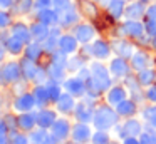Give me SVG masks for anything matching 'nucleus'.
<instances>
[{
  "mask_svg": "<svg viewBox=\"0 0 156 144\" xmlns=\"http://www.w3.org/2000/svg\"><path fill=\"white\" fill-rule=\"evenodd\" d=\"M118 117H119V114L116 111V107L104 102V104H99L94 109V119H92V122H94L96 129L112 131V127L118 124Z\"/></svg>",
  "mask_w": 156,
  "mask_h": 144,
  "instance_id": "f257e3e1",
  "label": "nucleus"
},
{
  "mask_svg": "<svg viewBox=\"0 0 156 144\" xmlns=\"http://www.w3.org/2000/svg\"><path fill=\"white\" fill-rule=\"evenodd\" d=\"M24 79L22 74V65L20 60H9V62L0 64V86H9V84H15L19 80Z\"/></svg>",
  "mask_w": 156,
  "mask_h": 144,
  "instance_id": "f03ea898",
  "label": "nucleus"
},
{
  "mask_svg": "<svg viewBox=\"0 0 156 144\" xmlns=\"http://www.w3.org/2000/svg\"><path fill=\"white\" fill-rule=\"evenodd\" d=\"M71 131H72V124L66 117H57V121L51 127V134L57 144L71 139Z\"/></svg>",
  "mask_w": 156,
  "mask_h": 144,
  "instance_id": "7ed1b4c3",
  "label": "nucleus"
},
{
  "mask_svg": "<svg viewBox=\"0 0 156 144\" xmlns=\"http://www.w3.org/2000/svg\"><path fill=\"white\" fill-rule=\"evenodd\" d=\"M37 106V100H35L32 90L20 94V96H15L14 102H12V111L15 114H22V112H29V111H34V107Z\"/></svg>",
  "mask_w": 156,
  "mask_h": 144,
  "instance_id": "20e7f679",
  "label": "nucleus"
},
{
  "mask_svg": "<svg viewBox=\"0 0 156 144\" xmlns=\"http://www.w3.org/2000/svg\"><path fill=\"white\" fill-rule=\"evenodd\" d=\"M121 35L122 37H131V39H141L146 35L144 23L139 20H124L121 23Z\"/></svg>",
  "mask_w": 156,
  "mask_h": 144,
  "instance_id": "39448f33",
  "label": "nucleus"
},
{
  "mask_svg": "<svg viewBox=\"0 0 156 144\" xmlns=\"http://www.w3.org/2000/svg\"><path fill=\"white\" fill-rule=\"evenodd\" d=\"M92 134L94 132H92L89 122H77L72 126L71 141H72V144H86L87 141H91Z\"/></svg>",
  "mask_w": 156,
  "mask_h": 144,
  "instance_id": "423d86ee",
  "label": "nucleus"
},
{
  "mask_svg": "<svg viewBox=\"0 0 156 144\" xmlns=\"http://www.w3.org/2000/svg\"><path fill=\"white\" fill-rule=\"evenodd\" d=\"M66 92H69L74 97H84L86 92H87V84L81 79V77L74 76V77H67L62 84Z\"/></svg>",
  "mask_w": 156,
  "mask_h": 144,
  "instance_id": "0eeeda50",
  "label": "nucleus"
},
{
  "mask_svg": "<svg viewBox=\"0 0 156 144\" xmlns=\"http://www.w3.org/2000/svg\"><path fill=\"white\" fill-rule=\"evenodd\" d=\"M129 70H131V64H129L128 59L119 55L109 59V72H111L112 77H122L124 79L129 74Z\"/></svg>",
  "mask_w": 156,
  "mask_h": 144,
  "instance_id": "6e6552de",
  "label": "nucleus"
},
{
  "mask_svg": "<svg viewBox=\"0 0 156 144\" xmlns=\"http://www.w3.org/2000/svg\"><path fill=\"white\" fill-rule=\"evenodd\" d=\"M79 40L76 39L74 33H62L59 37V50L66 55H74L79 52Z\"/></svg>",
  "mask_w": 156,
  "mask_h": 144,
  "instance_id": "1a4fd4ad",
  "label": "nucleus"
},
{
  "mask_svg": "<svg viewBox=\"0 0 156 144\" xmlns=\"http://www.w3.org/2000/svg\"><path fill=\"white\" fill-rule=\"evenodd\" d=\"M54 106H55V111H57L59 114L69 116V114L74 112L77 102H76V97L74 96H71L69 92H62V96L54 102Z\"/></svg>",
  "mask_w": 156,
  "mask_h": 144,
  "instance_id": "9d476101",
  "label": "nucleus"
},
{
  "mask_svg": "<svg viewBox=\"0 0 156 144\" xmlns=\"http://www.w3.org/2000/svg\"><path fill=\"white\" fill-rule=\"evenodd\" d=\"M72 114H74V119L77 122H92V119H94V109L87 99L82 100V102H77Z\"/></svg>",
  "mask_w": 156,
  "mask_h": 144,
  "instance_id": "9b49d317",
  "label": "nucleus"
},
{
  "mask_svg": "<svg viewBox=\"0 0 156 144\" xmlns=\"http://www.w3.org/2000/svg\"><path fill=\"white\" fill-rule=\"evenodd\" d=\"M91 49H92V59H98V60H108L112 54L111 42H106V40H102V39L94 40Z\"/></svg>",
  "mask_w": 156,
  "mask_h": 144,
  "instance_id": "f8f14e48",
  "label": "nucleus"
},
{
  "mask_svg": "<svg viewBox=\"0 0 156 144\" xmlns=\"http://www.w3.org/2000/svg\"><path fill=\"white\" fill-rule=\"evenodd\" d=\"M17 121H19V131L30 132V131H34L37 127V112L29 111V112L17 114Z\"/></svg>",
  "mask_w": 156,
  "mask_h": 144,
  "instance_id": "ddd939ff",
  "label": "nucleus"
},
{
  "mask_svg": "<svg viewBox=\"0 0 156 144\" xmlns=\"http://www.w3.org/2000/svg\"><path fill=\"white\" fill-rule=\"evenodd\" d=\"M111 47H112V52H114L116 55L124 57V59H129L136 50L134 45H133L129 40H126V37L124 39H114L111 42Z\"/></svg>",
  "mask_w": 156,
  "mask_h": 144,
  "instance_id": "4468645a",
  "label": "nucleus"
},
{
  "mask_svg": "<svg viewBox=\"0 0 156 144\" xmlns=\"http://www.w3.org/2000/svg\"><path fill=\"white\" fill-rule=\"evenodd\" d=\"M128 97V89L124 86H111L106 90V102L111 104L112 107H116L119 102Z\"/></svg>",
  "mask_w": 156,
  "mask_h": 144,
  "instance_id": "2eb2a0df",
  "label": "nucleus"
},
{
  "mask_svg": "<svg viewBox=\"0 0 156 144\" xmlns=\"http://www.w3.org/2000/svg\"><path fill=\"white\" fill-rule=\"evenodd\" d=\"M149 60H151V57H149V54L146 52L144 49L134 50V54L129 57V64H131V69L134 70V72L149 67Z\"/></svg>",
  "mask_w": 156,
  "mask_h": 144,
  "instance_id": "dca6fc26",
  "label": "nucleus"
},
{
  "mask_svg": "<svg viewBox=\"0 0 156 144\" xmlns=\"http://www.w3.org/2000/svg\"><path fill=\"white\" fill-rule=\"evenodd\" d=\"M29 139L30 144H57L51 134V129H44V127H35L34 131H30Z\"/></svg>",
  "mask_w": 156,
  "mask_h": 144,
  "instance_id": "f3484780",
  "label": "nucleus"
},
{
  "mask_svg": "<svg viewBox=\"0 0 156 144\" xmlns=\"http://www.w3.org/2000/svg\"><path fill=\"white\" fill-rule=\"evenodd\" d=\"M55 121H57V111L47 109V107H41V111L37 112V127L51 129Z\"/></svg>",
  "mask_w": 156,
  "mask_h": 144,
  "instance_id": "a211bd4d",
  "label": "nucleus"
},
{
  "mask_svg": "<svg viewBox=\"0 0 156 144\" xmlns=\"http://www.w3.org/2000/svg\"><path fill=\"white\" fill-rule=\"evenodd\" d=\"M72 33H74L76 39H77L81 44H89L92 39H94L96 30H94V27H92L91 23H77V25L74 27V32Z\"/></svg>",
  "mask_w": 156,
  "mask_h": 144,
  "instance_id": "6ab92c4d",
  "label": "nucleus"
},
{
  "mask_svg": "<svg viewBox=\"0 0 156 144\" xmlns=\"http://www.w3.org/2000/svg\"><path fill=\"white\" fill-rule=\"evenodd\" d=\"M146 9H148V7L143 2H139V0H134V2L128 3V5H126V10H124L126 20H139L143 15H146Z\"/></svg>",
  "mask_w": 156,
  "mask_h": 144,
  "instance_id": "aec40b11",
  "label": "nucleus"
},
{
  "mask_svg": "<svg viewBox=\"0 0 156 144\" xmlns=\"http://www.w3.org/2000/svg\"><path fill=\"white\" fill-rule=\"evenodd\" d=\"M4 45H5V49H7V52L12 54V55H24V50H25V45H27V44H25L24 40H20L19 37H15L10 33L9 37H5Z\"/></svg>",
  "mask_w": 156,
  "mask_h": 144,
  "instance_id": "412c9836",
  "label": "nucleus"
},
{
  "mask_svg": "<svg viewBox=\"0 0 156 144\" xmlns=\"http://www.w3.org/2000/svg\"><path fill=\"white\" fill-rule=\"evenodd\" d=\"M116 111H118V114L121 117H134L136 112H138V102H136L133 97H126L122 102H119L118 106H116Z\"/></svg>",
  "mask_w": 156,
  "mask_h": 144,
  "instance_id": "4be33fe9",
  "label": "nucleus"
},
{
  "mask_svg": "<svg viewBox=\"0 0 156 144\" xmlns=\"http://www.w3.org/2000/svg\"><path fill=\"white\" fill-rule=\"evenodd\" d=\"M44 54H45L44 45H42L41 42H35V40H30V42L25 45V50H24V57H27V59H30V60H35V62H39Z\"/></svg>",
  "mask_w": 156,
  "mask_h": 144,
  "instance_id": "5701e85b",
  "label": "nucleus"
},
{
  "mask_svg": "<svg viewBox=\"0 0 156 144\" xmlns=\"http://www.w3.org/2000/svg\"><path fill=\"white\" fill-rule=\"evenodd\" d=\"M37 20L42 23H45V25H49V27H52V25H55V23H59V12L55 9H52V7L39 9Z\"/></svg>",
  "mask_w": 156,
  "mask_h": 144,
  "instance_id": "b1692460",
  "label": "nucleus"
},
{
  "mask_svg": "<svg viewBox=\"0 0 156 144\" xmlns=\"http://www.w3.org/2000/svg\"><path fill=\"white\" fill-rule=\"evenodd\" d=\"M20 65H22V74H24V79L29 80V82H34L35 76H37V70H39V67H41V65H39V62L24 57V59L20 60Z\"/></svg>",
  "mask_w": 156,
  "mask_h": 144,
  "instance_id": "393cba45",
  "label": "nucleus"
},
{
  "mask_svg": "<svg viewBox=\"0 0 156 144\" xmlns=\"http://www.w3.org/2000/svg\"><path fill=\"white\" fill-rule=\"evenodd\" d=\"M32 94H34L39 107H45L49 102H52L51 94H49V89H47V84H35V87L32 89Z\"/></svg>",
  "mask_w": 156,
  "mask_h": 144,
  "instance_id": "a878e982",
  "label": "nucleus"
},
{
  "mask_svg": "<svg viewBox=\"0 0 156 144\" xmlns=\"http://www.w3.org/2000/svg\"><path fill=\"white\" fill-rule=\"evenodd\" d=\"M30 32H32V40L42 44L49 35H51V27L37 20V22H34V23L30 25Z\"/></svg>",
  "mask_w": 156,
  "mask_h": 144,
  "instance_id": "bb28decb",
  "label": "nucleus"
},
{
  "mask_svg": "<svg viewBox=\"0 0 156 144\" xmlns=\"http://www.w3.org/2000/svg\"><path fill=\"white\" fill-rule=\"evenodd\" d=\"M10 33L15 37H19L20 40H24L25 44H29L32 40V32H30V27L25 25L24 22H17V23H12V29Z\"/></svg>",
  "mask_w": 156,
  "mask_h": 144,
  "instance_id": "cd10ccee",
  "label": "nucleus"
},
{
  "mask_svg": "<svg viewBox=\"0 0 156 144\" xmlns=\"http://www.w3.org/2000/svg\"><path fill=\"white\" fill-rule=\"evenodd\" d=\"M79 17H81V15L77 13V10H74L71 7L69 10L59 12V25H61L62 29H66V27H72L74 23H77Z\"/></svg>",
  "mask_w": 156,
  "mask_h": 144,
  "instance_id": "c85d7f7f",
  "label": "nucleus"
},
{
  "mask_svg": "<svg viewBox=\"0 0 156 144\" xmlns=\"http://www.w3.org/2000/svg\"><path fill=\"white\" fill-rule=\"evenodd\" d=\"M136 77H138L139 84H141V86L146 89V87H149V86H153V84H154V80H156V70L153 69V67H146V69L138 70V72H136Z\"/></svg>",
  "mask_w": 156,
  "mask_h": 144,
  "instance_id": "c756f323",
  "label": "nucleus"
},
{
  "mask_svg": "<svg viewBox=\"0 0 156 144\" xmlns=\"http://www.w3.org/2000/svg\"><path fill=\"white\" fill-rule=\"evenodd\" d=\"M45 69H47V74H49V79L51 80H62V79H66V67H62V65H59V64H55V62H52L51 59L47 60V64H45Z\"/></svg>",
  "mask_w": 156,
  "mask_h": 144,
  "instance_id": "7c9ffc66",
  "label": "nucleus"
},
{
  "mask_svg": "<svg viewBox=\"0 0 156 144\" xmlns=\"http://www.w3.org/2000/svg\"><path fill=\"white\" fill-rule=\"evenodd\" d=\"M124 126V131H126V136H136L139 137L143 134V126L136 117H128L126 122L122 124Z\"/></svg>",
  "mask_w": 156,
  "mask_h": 144,
  "instance_id": "2f4dec72",
  "label": "nucleus"
},
{
  "mask_svg": "<svg viewBox=\"0 0 156 144\" xmlns=\"http://www.w3.org/2000/svg\"><path fill=\"white\" fill-rule=\"evenodd\" d=\"M124 10H126L124 0H111L108 5V12L112 17V20H119L121 17H124Z\"/></svg>",
  "mask_w": 156,
  "mask_h": 144,
  "instance_id": "473e14b6",
  "label": "nucleus"
},
{
  "mask_svg": "<svg viewBox=\"0 0 156 144\" xmlns=\"http://www.w3.org/2000/svg\"><path fill=\"white\" fill-rule=\"evenodd\" d=\"M111 141L112 139H111V136H109L108 131H101V129H98L91 137L92 144H111Z\"/></svg>",
  "mask_w": 156,
  "mask_h": 144,
  "instance_id": "72a5a7b5",
  "label": "nucleus"
},
{
  "mask_svg": "<svg viewBox=\"0 0 156 144\" xmlns=\"http://www.w3.org/2000/svg\"><path fill=\"white\" fill-rule=\"evenodd\" d=\"M47 89H49V94H51V100H52V102H55V100L62 96V86L57 82V80H49V82H47Z\"/></svg>",
  "mask_w": 156,
  "mask_h": 144,
  "instance_id": "f704fd0d",
  "label": "nucleus"
},
{
  "mask_svg": "<svg viewBox=\"0 0 156 144\" xmlns=\"http://www.w3.org/2000/svg\"><path fill=\"white\" fill-rule=\"evenodd\" d=\"M143 114H144V119L148 121L149 126L156 127V104H151V106L144 107Z\"/></svg>",
  "mask_w": 156,
  "mask_h": 144,
  "instance_id": "c9c22d12",
  "label": "nucleus"
},
{
  "mask_svg": "<svg viewBox=\"0 0 156 144\" xmlns=\"http://www.w3.org/2000/svg\"><path fill=\"white\" fill-rule=\"evenodd\" d=\"M34 7H35L34 0H19V2L15 3V10H17L19 13H29V12H32Z\"/></svg>",
  "mask_w": 156,
  "mask_h": 144,
  "instance_id": "e433bc0d",
  "label": "nucleus"
},
{
  "mask_svg": "<svg viewBox=\"0 0 156 144\" xmlns=\"http://www.w3.org/2000/svg\"><path fill=\"white\" fill-rule=\"evenodd\" d=\"M10 144H30V139H29V136L25 132H14L10 134Z\"/></svg>",
  "mask_w": 156,
  "mask_h": 144,
  "instance_id": "4c0bfd02",
  "label": "nucleus"
},
{
  "mask_svg": "<svg viewBox=\"0 0 156 144\" xmlns=\"http://www.w3.org/2000/svg\"><path fill=\"white\" fill-rule=\"evenodd\" d=\"M82 12L84 15H87L89 19H94L98 15V5L96 3H91V2H82Z\"/></svg>",
  "mask_w": 156,
  "mask_h": 144,
  "instance_id": "58836bf2",
  "label": "nucleus"
},
{
  "mask_svg": "<svg viewBox=\"0 0 156 144\" xmlns=\"http://www.w3.org/2000/svg\"><path fill=\"white\" fill-rule=\"evenodd\" d=\"M52 7H54L57 12H64V10H69L72 7V0H54Z\"/></svg>",
  "mask_w": 156,
  "mask_h": 144,
  "instance_id": "ea45409f",
  "label": "nucleus"
},
{
  "mask_svg": "<svg viewBox=\"0 0 156 144\" xmlns=\"http://www.w3.org/2000/svg\"><path fill=\"white\" fill-rule=\"evenodd\" d=\"M12 23V17L10 13H7L4 9H0V30L5 29V27H9Z\"/></svg>",
  "mask_w": 156,
  "mask_h": 144,
  "instance_id": "a19ab883",
  "label": "nucleus"
},
{
  "mask_svg": "<svg viewBox=\"0 0 156 144\" xmlns=\"http://www.w3.org/2000/svg\"><path fill=\"white\" fill-rule=\"evenodd\" d=\"M144 99L149 100L151 104H156V86L154 84L144 89Z\"/></svg>",
  "mask_w": 156,
  "mask_h": 144,
  "instance_id": "79ce46f5",
  "label": "nucleus"
},
{
  "mask_svg": "<svg viewBox=\"0 0 156 144\" xmlns=\"http://www.w3.org/2000/svg\"><path fill=\"white\" fill-rule=\"evenodd\" d=\"M139 141H141V144H156V132H146V131H143V134L139 136Z\"/></svg>",
  "mask_w": 156,
  "mask_h": 144,
  "instance_id": "37998d69",
  "label": "nucleus"
},
{
  "mask_svg": "<svg viewBox=\"0 0 156 144\" xmlns=\"http://www.w3.org/2000/svg\"><path fill=\"white\" fill-rule=\"evenodd\" d=\"M144 29H146V35L149 37V39H153V37H156V20H149L144 23Z\"/></svg>",
  "mask_w": 156,
  "mask_h": 144,
  "instance_id": "c03bdc74",
  "label": "nucleus"
},
{
  "mask_svg": "<svg viewBox=\"0 0 156 144\" xmlns=\"http://www.w3.org/2000/svg\"><path fill=\"white\" fill-rule=\"evenodd\" d=\"M34 3L37 9H47V7H52L54 0H34Z\"/></svg>",
  "mask_w": 156,
  "mask_h": 144,
  "instance_id": "a18cd8bd",
  "label": "nucleus"
},
{
  "mask_svg": "<svg viewBox=\"0 0 156 144\" xmlns=\"http://www.w3.org/2000/svg\"><path fill=\"white\" fill-rule=\"evenodd\" d=\"M146 17L149 20H156V3H153V5H149L146 9Z\"/></svg>",
  "mask_w": 156,
  "mask_h": 144,
  "instance_id": "49530a36",
  "label": "nucleus"
},
{
  "mask_svg": "<svg viewBox=\"0 0 156 144\" xmlns=\"http://www.w3.org/2000/svg\"><path fill=\"white\" fill-rule=\"evenodd\" d=\"M121 142L122 144H141V141H139V137H136V136H126Z\"/></svg>",
  "mask_w": 156,
  "mask_h": 144,
  "instance_id": "de8ad7c7",
  "label": "nucleus"
},
{
  "mask_svg": "<svg viewBox=\"0 0 156 144\" xmlns=\"http://www.w3.org/2000/svg\"><path fill=\"white\" fill-rule=\"evenodd\" d=\"M0 144H10V134L0 132Z\"/></svg>",
  "mask_w": 156,
  "mask_h": 144,
  "instance_id": "09e8293b",
  "label": "nucleus"
},
{
  "mask_svg": "<svg viewBox=\"0 0 156 144\" xmlns=\"http://www.w3.org/2000/svg\"><path fill=\"white\" fill-rule=\"evenodd\" d=\"M14 5V0H0V9H9V7Z\"/></svg>",
  "mask_w": 156,
  "mask_h": 144,
  "instance_id": "8fccbe9b",
  "label": "nucleus"
},
{
  "mask_svg": "<svg viewBox=\"0 0 156 144\" xmlns=\"http://www.w3.org/2000/svg\"><path fill=\"white\" fill-rule=\"evenodd\" d=\"M5 52H7V49H5L4 42H0V64H4V59H5Z\"/></svg>",
  "mask_w": 156,
  "mask_h": 144,
  "instance_id": "3c124183",
  "label": "nucleus"
},
{
  "mask_svg": "<svg viewBox=\"0 0 156 144\" xmlns=\"http://www.w3.org/2000/svg\"><path fill=\"white\" fill-rule=\"evenodd\" d=\"M109 2H111V0H98L99 5H104V7H108V5H109Z\"/></svg>",
  "mask_w": 156,
  "mask_h": 144,
  "instance_id": "603ef678",
  "label": "nucleus"
},
{
  "mask_svg": "<svg viewBox=\"0 0 156 144\" xmlns=\"http://www.w3.org/2000/svg\"><path fill=\"white\" fill-rule=\"evenodd\" d=\"M151 47L156 50V37H153V39H151Z\"/></svg>",
  "mask_w": 156,
  "mask_h": 144,
  "instance_id": "864d4df0",
  "label": "nucleus"
},
{
  "mask_svg": "<svg viewBox=\"0 0 156 144\" xmlns=\"http://www.w3.org/2000/svg\"><path fill=\"white\" fill-rule=\"evenodd\" d=\"M2 106H4V102H2V100H0V109H2Z\"/></svg>",
  "mask_w": 156,
  "mask_h": 144,
  "instance_id": "5fc2aeb1",
  "label": "nucleus"
},
{
  "mask_svg": "<svg viewBox=\"0 0 156 144\" xmlns=\"http://www.w3.org/2000/svg\"><path fill=\"white\" fill-rule=\"evenodd\" d=\"M154 86H156V80H154Z\"/></svg>",
  "mask_w": 156,
  "mask_h": 144,
  "instance_id": "6e6d98bb",
  "label": "nucleus"
}]
</instances>
